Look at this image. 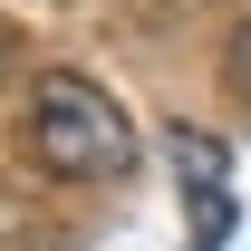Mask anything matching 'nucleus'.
<instances>
[{
  "label": "nucleus",
  "instance_id": "nucleus-2",
  "mask_svg": "<svg viewBox=\"0 0 251 251\" xmlns=\"http://www.w3.org/2000/svg\"><path fill=\"white\" fill-rule=\"evenodd\" d=\"M164 145H174V174H184L193 193H222V145H213V135H193V126H174Z\"/></svg>",
  "mask_w": 251,
  "mask_h": 251
},
{
  "label": "nucleus",
  "instance_id": "nucleus-3",
  "mask_svg": "<svg viewBox=\"0 0 251 251\" xmlns=\"http://www.w3.org/2000/svg\"><path fill=\"white\" fill-rule=\"evenodd\" d=\"M20 68H29V39H20V20H0V87H10Z\"/></svg>",
  "mask_w": 251,
  "mask_h": 251
},
{
  "label": "nucleus",
  "instance_id": "nucleus-4",
  "mask_svg": "<svg viewBox=\"0 0 251 251\" xmlns=\"http://www.w3.org/2000/svg\"><path fill=\"white\" fill-rule=\"evenodd\" d=\"M222 68H232V87L251 97V20H242V29H232V49H222Z\"/></svg>",
  "mask_w": 251,
  "mask_h": 251
},
{
  "label": "nucleus",
  "instance_id": "nucleus-1",
  "mask_svg": "<svg viewBox=\"0 0 251 251\" xmlns=\"http://www.w3.org/2000/svg\"><path fill=\"white\" fill-rule=\"evenodd\" d=\"M20 145H29V164L58 174V184H126L135 155H145V145H135V116H126L97 77H77V68H49L29 87Z\"/></svg>",
  "mask_w": 251,
  "mask_h": 251
}]
</instances>
